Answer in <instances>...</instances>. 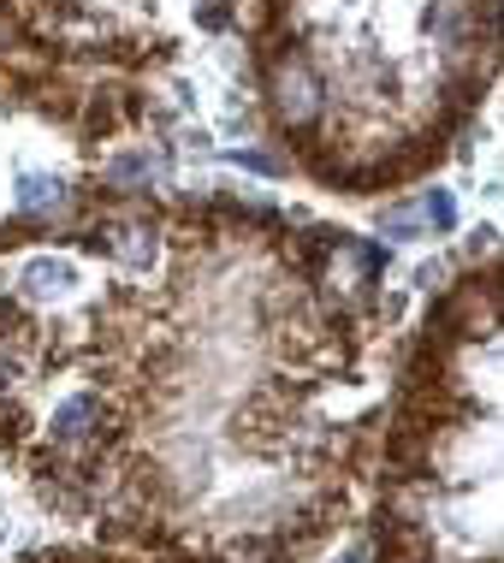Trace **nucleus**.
<instances>
[{
    "label": "nucleus",
    "mask_w": 504,
    "mask_h": 563,
    "mask_svg": "<svg viewBox=\"0 0 504 563\" xmlns=\"http://www.w3.org/2000/svg\"><path fill=\"white\" fill-rule=\"evenodd\" d=\"M149 89L78 78L42 59L0 54V250L54 238L113 178L131 173V131L149 125Z\"/></svg>",
    "instance_id": "nucleus-2"
},
{
    "label": "nucleus",
    "mask_w": 504,
    "mask_h": 563,
    "mask_svg": "<svg viewBox=\"0 0 504 563\" xmlns=\"http://www.w3.org/2000/svg\"><path fill=\"white\" fill-rule=\"evenodd\" d=\"M243 0H0V54L143 84L226 36Z\"/></svg>",
    "instance_id": "nucleus-3"
},
{
    "label": "nucleus",
    "mask_w": 504,
    "mask_h": 563,
    "mask_svg": "<svg viewBox=\"0 0 504 563\" xmlns=\"http://www.w3.org/2000/svg\"><path fill=\"white\" fill-rule=\"evenodd\" d=\"M504 66V0H255V101L315 185L434 173Z\"/></svg>",
    "instance_id": "nucleus-1"
}]
</instances>
